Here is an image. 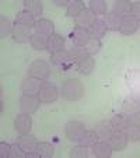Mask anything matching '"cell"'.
Returning <instances> with one entry per match:
<instances>
[{
	"label": "cell",
	"mask_w": 140,
	"mask_h": 158,
	"mask_svg": "<svg viewBox=\"0 0 140 158\" xmlns=\"http://www.w3.org/2000/svg\"><path fill=\"white\" fill-rule=\"evenodd\" d=\"M14 127L20 136L30 134L31 127H32V119L28 114H20L14 120Z\"/></svg>",
	"instance_id": "cell-8"
},
{
	"label": "cell",
	"mask_w": 140,
	"mask_h": 158,
	"mask_svg": "<svg viewBox=\"0 0 140 158\" xmlns=\"http://www.w3.org/2000/svg\"><path fill=\"white\" fill-rule=\"evenodd\" d=\"M13 28H14V25L11 24V21L7 17L2 15L0 17V38H6L7 35H10L13 32Z\"/></svg>",
	"instance_id": "cell-33"
},
{
	"label": "cell",
	"mask_w": 140,
	"mask_h": 158,
	"mask_svg": "<svg viewBox=\"0 0 140 158\" xmlns=\"http://www.w3.org/2000/svg\"><path fill=\"white\" fill-rule=\"evenodd\" d=\"M130 98H133L134 101H136V102H139V104H140V93H133V94H132V97H130Z\"/></svg>",
	"instance_id": "cell-42"
},
{
	"label": "cell",
	"mask_w": 140,
	"mask_h": 158,
	"mask_svg": "<svg viewBox=\"0 0 140 158\" xmlns=\"http://www.w3.org/2000/svg\"><path fill=\"white\" fill-rule=\"evenodd\" d=\"M24 10L36 17V15L42 14V11H44V6H42V2H39V0H25L24 2Z\"/></svg>",
	"instance_id": "cell-25"
},
{
	"label": "cell",
	"mask_w": 140,
	"mask_h": 158,
	"mask_svg": "<svg viewBox=\"0 0 140 158\" xmlns=\"http://www.w3.org/2000/svg\"><path fill=\"white\" fill-rule=\"evenodd\" d=\"M84 95V84L77 78H69L62 85V98L66 101H78Z\"/></svg>",
	"instance_id": "cell-1"
},
{
	"label": "cell",
	"mask_w": 140,
	"mask_h": 158,
	"mask_svg": "<svg viewBox=\"0 0 140 158\" xmlns=\"http://www.w3.org/2000/svg\"><path fill=\"white\" fill-rule=\"evenodd\" d=\"M53 3L59 7H67L69 0H53Z\"/></svg>",
	"instance_id": "cell-41"
},
{
	"label": "cell",
	"mask_w": 140,
	"mask_h": 158,
	"mask_svg": "<svg viewBox=\"0 0 140 158\" xmlns=\"http://www.w3.org/2000/svg\"><path fill=\"white\" fill-rule=\"evenodd\" d=\"M13 39L15 42H27L31 39V27H27V25H23V24H14V28H13Z\"/></svg>",
	"instance_id": "cell-11"
},
{
	"label": "cell",
	"mask_w": 140,
	"mask_h": 158,
	"mask_svg": "<svg viewBox=\"0 0 140 158\" xmlns=\"http://www.w3.org/2000/svg\"><path fill=\"white\" fill-rule=\"evenodd\" d=\"M128 118V123L132 126H139L140 127V110L133 112V114H126Z\"/></svg>",
	"instance_id": "cell-38"
},
{
	"label": "cell",
	"mask_w": 140,
	"mask_h": 158,
	"mask_svg": "<svg viewBox=\"0 0 140 158\" xmlns=\"http://www.w3.org/2000/svg\"><path fill=\"white\" fill-rule=\"evenodd\" d=\"M90 38H91V36H90L88 30L77 27V25H76V27L73 28V31L70 32V39L73 41V44L78 45V46H84V45L90 41Z\"/></svg>",
	"instance_id": "cell-12"
},
{
	"label": "cell",
	"mask_w": 140,
	"mask_h": 158,
	"mask_svg": "<svg viewBox=\"0 0 140 158\" xmlns=\"http://www.w3.org/2000/svg\"><path fill=\"white\" fill-rule=\"evenodd\" d=\"M15 24H23V25H27V27H31L32 28L34 25L36 24V20H35V15H32L31 13L25 11H20L15 17Z\"/></svg>",
	"instance_id": "cell-24"
},
{
	"label": "cell",
	"mask_w": 140,
	"mask_h": 158,
	"mask_svg": "<svg viewBox=\"0 0 140 158\" xmlns=\"http://www.w3.org/2000/svg\"><path fill=\"white\" fill-rule=\"evenodd\" d=\"M10 151H11V146L7 144L6 141L0 143V155L2 157H10Z\"/></svg>",
	"instance_id": "cell-39"
},
{
	"label": "cell",
	"mask_w": 140,
	"mask_h": 158,
	"mask_svg": "<svg viewBox=\"0 0 140 158\" xmlns=\"http://www.w3.org/2000/svg\"><path fill=\"white\" fill-rule=\"evenodd\" d=\"M112 147L107 140H101L92 146V154L97 158H109L112 155Z\"/></svg>",
	"instance_id": "cell-16"
},
{
	"label": "cell",
	"mask_w": 140,
	"mask_h": 158,
	"mask_svg": "<svg viewBox=\"0 0 140 158\" xmlns=\"http://www.w3.org/2000/svg\"><path fill=\"white\" fill-rule=\"evenodd\" d=\"M67 52H69V55H70V57H72V60L74 63L81 62L84 57L88 56V55L86 53V51H84V46H78V45H72Z\"/></svg>",
	"instance_id": "cell-29"
},
{
	"label": "cell",
	"mask_w": 140,
	"mask_h": 158,
	"mask_svg": "<svg viewBox=\"0 0 140 158\" xmlns=\"http://www.w3.org/2000/svg\"><path fill=\"white\" fill-rule=\"evenodd\" d=\"M34 30L38 34L51 36L55 34V24L53 21L48 20V18H39V20H36V24L34 25Z\"/></svg>",
	"instance_id": "cell-13"
},
{
	"label": "cell",
	"mask_w": 140,
	"mask_h": 158,
	"mask_svg": "<svg viewBox=\"0 0 140 158\" xmlns=\"http://www.w3.org/2000/svg\"><path fill=\"white\" fill-rule=\"evenodd\" d=\"M95 133L98 134V137L101 139V140H107L111 137V134H112L113 131V127L112 125H111V120H101V122H98L95 125Z\"/></svg>",
	"instance_id": "cell-19"
},
{
	"label": "cell",
	"mask_w": 140,
	"mask_h": 158,
	"mask_svg": "<svg viewBox=\"0 0 140 158\" xmlns=\"http://www.w3.org/2000/svg\"><path fill=\"white\" fill-rule=\"evenodd\" d=\"M111 125H112L113 130H126V127L129 126L128 123V118H126V114H119L115 115V116L111 119Z\"/></svg>",
	"instance_id": "cell-30"
},
{
	"label": "cell",
	"mask_w": 140,
	"mask_h": 158,
	"mask_svg": "<svg viewBox=\"0 0 140 158\" xmlns=\"http://www.w3.org/2000/svg\"><path fill=\"white\" fill-rule=\"evenodd\" d=\"M139 109H140V104L134 101L133 98L126 99L122 105V110L125 114H133V112H137Z\"/></svg>",
	"instance_id": "cell-34"
},
{
	"label": "cell",
	"mask_w": 140,
	"mask_h": 158,
	"mask_svg": "<svg viewBox=\"0 0 140 158\" xmlns=\"http://www.w3.org/2000/svg\"><path fill=\"white\" fill-rule=\"evenodd\" d=\"M84 10H86V7H84V3L81 0H69L67 13H66V14H67L69 17H77Z\"/></svg>",
	"instance_id": "cell-27"
},
{
	"label": "cell",
	"mask_w": 140,
	"mask_h": 158,
	"mask_svg": "<svg viewBox=\"0 0 140 158\" xmlns=\"http://www.w3.org/2000/svg\"><path fill=\"white\" fill-rule=\"evenodd\" d=\"M10 157H11V158H25V157H28V154L23 148H21L20 144L15 143V144H13V146H11Z\"/></svg>",
	"instance_id": "cell-37"
},
{
	"label": "cell",
	"mask_w": 140,
	"mask_h": 158,
	"mask_svg": "<svg viewBox=\"0 0 140 158\" xmlns=\"http://www.w3.org/2000/svg\"><path fill=\"white\" fill-rule=\"evenodd\" d=\"M113 11L122 17L129 15L132 13V3L129 0H118L113 3Z\"/></svg>",
	"instance_id": "cell-26"
},
{
	"label": "cell",
	"mask_w": 140,
	"mask_h": 158,
	"mask_svg": "<svg viewBox=\"0 0 140 158\" xmlns=\"http://www.w3.org/2000/svg\"><path fill=\"white\" fill-rule=\"evenodd\" d=\"M139 110H140V109H139Z\"/></svg>",
	"instance_id": "cell-44"
},
{
	"label": "cell",
	"mask_w": 140,
	"mask_h": 158,
	"mask_svg": "<svg viewBox=\"0 0 140 158\" xmlns=\"http://www.w3.org/2000/svg\"><path fill=\"white\" fill-rule=\"evenodd\" d=\"M36 152L42 158H51L55 154V147H53V144L48 143V141H41V143H38Z\"/></svg>",
	"instance_id": "cell-28"
},
{
	"label": "cell",
	"mask_w": 140,
	"mask_h": 158,
	"mask_svg": "<svg viewBox=\"0 0 140 158\" xmlns=\"http://www.w3.org/2000/svg\"><path fill=\"white\" fill-rule=\"evenodd\" d=\"M84 131H86L84 123L78 120H70L65 125V136L70 141H78Z\"/></svg>",
	"instance_id": "cell-4"
},
{
	"label": "cell",
	"mask_w": 140,
	"mask_h": 158,
	"mask_svg": "<svg viewBox=\"0 0 140 158\" xmlns=\"http://www.w3.org/2000/svg\"><path fill=\"white\" fill-rule=\"evenodd\" d=\"M126 134H128V139L130 141H139L140 140V127L139 126H132L129 125L126 127Z\"/></svg>",
	"instance_id": "cell-35"
},
{
	"label": "cell",
	"mask_w": 140,
	"mask_h": 158,
	"mask_svg": "<svg viewBox=\"0 0 140 158\" xmlns=\"http://www.w3.org/2000/svg\"><path fill=\"white\" fill-rule=\"evenodd\" d=\"M17 143L20 144L21 148L27 152L28 157H39L38 152H36L38 141H36V139L34 137V136H31V134H24V136H21V137L18 139Z\"/></svg>",
	"instance_id": "cell-7"
},
{
	"label": "cell",
	"mask_w": 140,
	"mask_h": 158,
	"mask_svg": "<svg viewBox=\"0 0 140 158\" xmlns=\"http://www.w3.org/2000/svg\"><path fill=\"white\" fill-rule=\"evenodd\" d=\"M0 114H3V101H0Z\"/></svg>",
	"instance_id": "cell-43"
},
{
	"label": "cell",
	"mask_w": 140,
	"mask_h": 158,
	"mask_svg": "<svg viewBox=\"0 0 140 158\" xmlns=\"http://www.w3.org/2000/svg\"><path fill=\"white\" fill-rule=\"evenodd\" d=\"M100 137H98V134L95 133V130H86L83 134H81V137L80 140H78V144H81V146L84 147H92L95 143H98Z\"/></svg>",
	"instance_id": "cell-22"
},
{
	"label": "cell",
	"mask_w": 140,
	"mask_h": 158,
	"mask_svg": "<svg viewBox=\"0 0 140 158\" xmlns=\"http://www.w3.org/2000/svg\"><path fill=\"white\" fill-rule=\"evenodd\" d=\"M101 46H102V44H101L100 39L90 38V41L84 45V51H86V53L88 55V56H92V55L98 53L100 49H101Z\"/></svg>",
	"instance_id": "cell-32"
},
{
	"label": "cell",
	"mask_w": 140,
	"mask_h": 158,
	"mask_svg": "<svg viewBox=\"0 0 140 158\" xmlns=\"http://www.w3.org/2000/svg\"><path fill=\"white\" fill-rule=\"evenodd\" d=\"M39 98L36 95H25L23 94V97L20 98V109L23 114H35L39 108Z\"/></svg>",
	"instance_id": "cell-5"
},
{
	"label": "cell",
	"mask_w": 140,
	"mask_h": 158,
	"mask_svg": "<svg viewBox=\"0 0 140 158\" xmlns=\"http://www.w3.org/2000/svg\"><path fill=\"white\" fill-rule=\"evenodd\" d=\"M130 14L140 21V2H136V3L132 4V13Z\"/></svg>",
	"instance_id": "cell-40"
},
{
	"label": "cell",
	"mask_w": 140,
	"mask_h": 158,
	"mask_svg": "<svg viewBox=\"0 0 140 158\" xmlns=\"http://www.w3.org/2000/svg\"><path fill=\"white\" fill-rule=\"evenodd\" d=\"M77 69H78V72L84 76L91 74L92 70L95 69V60H94V57H91V56L84 57L81 62L77 63Z\"/></svg>",
	"instance_id": "cell-23"
},
{
	"label": "cell",
	"mask_w": 140,
	"mask_h": 158,
	"mask_svg": "<svg viewBox=\"0 0 140 158\" xmlns=\"http://www.w3.org/2000/svg\"><path fill=\"white\" fill-rule=\"evenodd\" d=\"M105 24H107V28L109 31H118L121 28V24H122V15L116 14L115 11H111L105 14Z\"/></svg>",
	"instance_id": "cell-20"
},
{
	"label": "cell",
	"mask_w": 140,
	"mask_h": 158,
	"mask_svg": "<svg viewBox=\"0 0 140 158\" xmlns=\"http://www.w3.org/2000/svg\"><path fill=\"white\" fill-rule=\"evenodd\" d=\"M38 98L41 101V104H52L59 98V89L56 85L48 83V81H44L41 87V91L38 94Z\"/></svg>",
	"instance_id": "cell-3"
},
{
	"label": "cell",
	"mask_w": 140,
	"mask_h": 158,
	"mask_svg": "<svg viewBox=\"0 0 140 158\" xmlns=\"http://www.w3.org/2000/svg\"><path fill=\"white\" fill-rule=\"evenodd\" d=\"M28 77L36 78L39 81H46L51 76V67H49L48 62L45 60H34L30 66H28Z\"/></svg>",
	"instance_id": "cell-2"
},
{
	"label": "cell",
	"mask_w": 140,
	"mask_h": 158,
	"mask_svg": "<svg viewBox=\"0 0 140 158\" xmlns=\"http://www.w3.org/2000/svg\"><path fill=\"white\" fill-rule=\"evenodd\" d=\"M88 9L95 15H105L107 14V3L104 0H91L88 4Z\"/></svg>",
	"instance_id": "cell-31"
},
{
	"label": "cell",
	"mask_w": 140,
	"mask_h": 158,
	"mask_svg": "<svg viewBox=\"0 0 140 158\" xmlns=\"http://www.w3.org/2000/svg\"><path fill=\"white\" fill-rule=\"evenodd\" d=\"M107 24H105V21L101 20V18H97L94 23H92V25L88 28V32H90V36L94 39H101L102 36L105 35V32H107Z\"/></svg>",
	"instance_id": "cell-17"
},
{
	"label": "cell",
	"mask_w": 140,
	"mask_h": 158,
	"mask_svg": "<svg viewBox=\"0 0 140 158\" xmlns=\"http://www.w3.org/2000/svg\"><path fill=\"white\" fill-rule=\"evenodd\" d=\"M128 134L123 130H113L111 137L108 139V143L112 147L113 151H122L126 146H128Z\"/></svg>",
	"instance_id": "cell-6"
},
{
	"label": "cell",
	"mask_w": 140,
	"mask_h": 158,
	"mask_svg": "<svg viewBox=\"0 0 140 158\" xmlns=\"http://www.w3.org/2000/svg\"><path fill=\"white\" fill-rule=\"evenodd\" d=\"M30 44L35 51H45L46 46H48V36L46 35H42V34H32L30 39Z\"/></svg>",
	"instance_id": "cell-21"
},
{
	"label": "cell",
	"mask_w": 140,
	"mask_h": 158,
	"mask_svg": "<svg viewBox=\"0 0 140 158\" xmlns=\"http://www.w3.org/2000/svg\"><path fill=\"white\" fill-rule=\"evenodd\" d=\"M42 83H44V81L27 77L23 83H21V91H23V94H25V95H36L38 97L39 91H41Z\"/></svg>",
	"instance_id": "cell-10"
},
{
	"label": "cell",
	"mask_w": 140,
	"mask_h": 158,
	"mask_svg": "<svg viewBox=\"0 0 140 158\" xmlns=\"http://www.w3.org/2000/svg\"><path fill=\"white\" fill-rule=\"evenodd\" d=\"M51 62L53 63V64L56 66H60V67H65V70H67V67L70 64H73V60L72 57H70V55H69L67 51H59L56 52V53H52L51 55Z\"/></svg>",
	"instance_id": "cell-14"
},
{
	"label": "cell",
	"mask_w": 140,
	"mask_h": 158,
	"mask_svg": "<svg viewBox=\"0 0 140 158\" xmlns=\"http://www.w3.org/2000/svg\"><path fill=\"white\" fill-rule=\"evenodd\" d=\"M70 157H72V158H87V157H88L87 147L78 144L77 147H74V148L70 151Z\"/></svg>",
	"instance_id": "cell-36"
},
{
	"label": "cell",
	"mask_w": 140,
	"mask_h": 158,
	"mask_svg": "<svg viewBox=\"0 0 140 158\" xmlns=\"http://www.w3.org/2000/svg\"><path fill=\"white\" fill-rule=\"evenodd\" d=\"M63 46H65V38L59 34H53V35L48 36V46H46V51L49 53H56L59 51H63Z\"/></svg>",
	"instance_id": "cell-18"
},
{
	"label": "cell",
	"mask_w": 140,
	"mask_h": 158,
	"mask_svg": "<svg viewBox=\"0 0 140 158\" xmlns=\"http://www.w3.org/2000/svg\"><path fill=\"white\" fill-rule=\"evenodd\" d=\"M95 20H97L95 14H94V13H92L90 9H86L84 11H81L80 14L76 17V24H77V27H81V28L88 30Z\"/></svg>",
	"instance_id": "cell-15"
},
{
	"label": "cell",
	"mask_w": 140,
	"mask_h": 158,
	"mask_svg": "<svg viewBox=\"0 0 140 158\" xmlns=\"http://www.w3.org/2000/svg\"><path fill=\"white\" fill-rule=\"evenodd\" d=\"M139 23L140 21L137 20L136 17H133L132 14L125 15V17H122V24H121L119 32L122 34V35H126V36L133 35V34L137 31V28H139Z\"/></svg>",
	"instance_id": "cell-9"
}]
</instances>
